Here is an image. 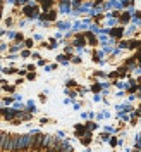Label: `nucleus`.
I'll list each match as a JSON object with an SVG mask.
<instances>
[{
  "label": "nucleus",
  "mask_w": 141,
  "mask_h": 152,
  "mask_svg": "<svg viewBox=\"0 0 141 152\" xmlns=\"http://www.w3.org/2000/svg\"><path fill=\"white\" fill-rule=\"evenodd\" d=\"M7 137H9L7 133H2V132H0V151L4 149V143H5V140H7Z\"/></svg>",
  "instance_id": "nucleus-1"
},
{
  "label": "nucleus",
  "mask_w": 141,
  "mask_h": 152,
  "mask_svg": "<svg viewBox=\"0 0 141 152\" xmlns=\"http://www.w3.org/2000/svg\"><path fill=\"white\" fill-rule=\"evenodd\" d=\"M138 152H141V151H138Z\"/></svg>",
  "instance_id": "nucleus-2"
}]
</instances>
